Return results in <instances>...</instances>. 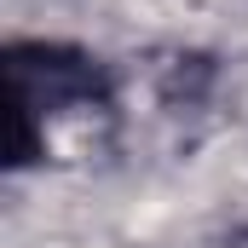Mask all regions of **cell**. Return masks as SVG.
<instances>
[{"instance_id":"cell-1","label":"cell","mask_w":248,"mask_h":248,"mask_svg":"<svg viewBox=\"0 0 248 248\" xmlns=\"http://www.w3.org/2000/svg\"><path fill=\"white\" fill-rule=\"evenodd\" d=\"M6 81H12V133H6L12 168H23L35 156L52 116L110 104V69L93 52L63 46V41H12L6 46Z\"/></svg>"}]
</instances>
